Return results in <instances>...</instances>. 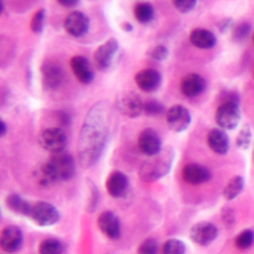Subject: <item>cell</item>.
I'll return each instance as SVG.
<instances>
[{"instance_id":"44dd1931","label":"cell","mask_w":254,"mask_h":254,"mask_svg":"<svg viewBox=\"0 0 254 254\" xmlns=\"http://www.w3.org/2000/svg\"><path fill=\"white\" fill-rule=\"evenodd\" d=\"M207 144L209 148L218 155H224L229 149V139L221 129H211L207 134Z\"/></svg>"},{"instance_id":"e0dca14e","label":"cell","mask_w":254,"mask_h":254,"mask_svg":"<svg viewBox=\"0 0 254 254\" xmlns=\"http://www.w3.org/2000/svg\"><path fill=\"white\" fill-rule=\"evenodd\" d=\"M162 81L161 73L154 68H145L138 71L135 75V82L137 86L145 91L151 92L156 90Z\"/></svg>"},{"instance_id":"e575fe53","label":"cell","mask_w":254,"mask_h":254,"mask_svg":"<svg viewBox=\"0 0 254 254\" xmlns=\"http://www.w3.org/2000/svg\"><path fill=\"white\" fill-rule=\"evenodd\" d=\"M221 218L226 227H231L235 223L234 211L229 207H223L221 209Z\"/></svg>"},{"instance_id":"8fae6325","label":"cell","mask_w":254,"mask_h":254,"mask_svg":"<svg viewBox=\"0 0 254 254\" xmlns=\"http://www.w3.org/2000/svg\"><path fill=\"white\" fill-rule=\"evenodd\" d=\"M64 30L72 37L79 38L84 36L89 29V19L81 11L70 12L64 22Z\"/></svg>"},{"instance_id":"5bb4252c","label":"cell","mask_w":254,"mask_h":254,"mask_svg":"<svg viewBox=\"0 0 254 254\" xmlns=\"http://www.w3.org/2000/svg\"><path fill=\"white\" fill-rule=\"evenodd\" d=\"M105 188L109 195L113 197H122L128 191V177L120 171H114L108 175L105 182Z\"/></svg>"},{"instance_id":"3957f363","label":"cell","mask_w":254,"mask_h":254,"mask_svg":"<svg viewBox=\"0 0 254 254\" xmlns=\"http://www.w3.org/2000/svg\"><path fill=\"white\" fill-rule=\"evenodd\" d=\"M45 163L58 182L67 181L74 175L75 163L72 156L67 153L61 152L58 154H52L50 159Z\"/></svg>"},{"instance_id":"f546056e","label":"cell","mask_w":254,"mask_h":254,"mask_svg":"<svg viewBox=\"0 0 254 254\" xmlns=\"http://www.w3.org/2000/svg\"><path fill=\"white\" fill-rule=\"evenodd\" d=\"M45 19H46V10L45 9H39L35 12L31 19V30L35 34H41L44 30L45 26Z\"/></svg>"},{"instance_id":"f35d334b","label":"cell","mask_w":254,"mask_h":254,"mask_svg":"<svg viewBox=\"0 0 254 254\" xmlns=\"http://www.w3.org/2000/svg\"><path fill=\"white\" fill-rule=\"evenodd\" d=\"M122 29L125 32H131L133 30V26L130 23H123L122 24Z\"/></svg>"},{"instance_id":"4dcf8cb0","label":"cell","mask_w":254,"mask_h":254,"mask_svg":"<svg viewBox=\"0 0 254 254\" xmlns=\"http://www.w3.org/2000/svg\"><path fill=\"white\" fill-rule=\"evenodd\" d=\"M147 56L156 61H164L169 57V50L164 45H157L147 51Z\"/></svg>"},{"instance_id":"f1b7e54d","label":"cell","mask_w":254,"mask_h":254,"mask_svg":"<svg viewBox=\"0 0 254 254\" xmlns=\"http://www.w3.org/2000/svg\"><path fill=\"white\" fill-rule=\"evenodd\" d=\"M254 242V232L251 229L241 231L235 238V245L241 250L248 249Z\"/></svg>"},{"instance_id":"4316f807","label":"cell","mask_w":254,"mask_h":254,"mask_svg":"<svg viewBox=\"0 0 254 254\" xmlns=\"http://www.w3.org/2000/svg\"><path fill=\"white\" fill-rule=\"evenodd\" d=\"M186 245L179 239H169L162 247L161 254H185Z\"/></svg>"},{"instance_id":"1f68e13d","label":"cell","mask_w":254,"mask_h":254,"mask_svg":"<svg viewBox=\"0 0 254 254\" xmlns=\"http://www.w3.org/2000/svg\"><path fill=\"white\" fill-rule=\"evenodd\" d=\"M158 244L155 239L147 238L138 247L137 254H157Z\"/></svg>"},{"instance_id":"603a6c76","label":"cell","mask_w":254,"mask_h":254,"mask_svg":"<svg viewBox=\"0 0 254 254\" xmlns=\"http://www.w3.org/2000/svg\"><path fill=\"white\" fill-rule=\"evenodd\" d=\"M5 202H6L7 207L11 211L21 214V215L28 216L30 207H31V203L29 201H27L26 199H24L19 194L12 193V194L8 195L5 199Z\"/></svg>"},{"instance_id":"8992f818","label":"cell","mask_w":254,"mask_h":254,"mask_svg":"<svg viewBox=\"0 0 254 254\" xmlns=\"http://www.w3.org/2000/svg\"><path fill=\"white\" fill-rule=\"evenodd\" d=\"M39 143L46 151L52 154H58L64 152L67 138L65 132L61 128H47L40 133Z\"/></svg>"},{"instance_id":"6da1fadb","label":"cell","mask_w":254,"mask_h":254,"mask_svg":"<svg viewBox=\"0 0 254 254\" xmlns=\"http://www.w3.org/2000/svg\"><path fill=\"white\" fill-rule=\"evenodd\" d=\"M109 106L95 103L84 119L78 139V157L84 168L93 166L100 158L109 133Z\"/></svg>"},{"instance_id":"7402d4cb","label":"cell","mask_w":254,"mask_h":254,"mask_svg":"<svg viewBox=\"0 0 254 254\" xmlns=\"http://www.w3.org/2000/svg\"><path fill=\"white\" fill-rule=\"evenodd\" d=\"M190 41L196 48L211 49L216 43V38L209 30L196 28L190 32Z\"/></svg>"},{"instance_id":"30bf717a","label":"cell","mask_w":254,"mask_h":254,"mask_svg":"<svg viewBox=\"0 0 254 254\" xmlns=\"http://www.w3.org/2000/svg\"><path fill=\"white\" fill-rule=\"evenodd\" d=\"M218 234L217 227L207 221L197 222L191 226L190 230V239L197 245L206 246L210 244Z\"/></svg>"},{"instance_id":"d590c367","label":"cell","mask_w":254,"mask_h":254,"mask_svg":"<svg viewBox=\"0 0 254 254\" xmlns=\"http://www.w3.org/2000/svg\"><path fill=\"white\" fill-rule=\"evenodd\" d=\"M249 29H250L249 26H248L247 24H245V23L239 25V26L235 29V31H234V37H235L236 39H238V40L243 39V38L248 34Z\"/></svg>"},{"instance_id":"8d00e7d4","label":"cell","mask_w":254,"mask_h":254,"mask_svg":"<svg viewBox=\"0 0 254 254\" xmlns=\"http://www.w3.org/2000/svg\"><path fill=\"white\" fill-rule=\"evenodd\" d=\"M79 2L75 1V0H67V1H59V4H61L64 7H67V8H72L75 7Z\"/></svg>"},{"instance_id":"ffe728a7","label":"cell","mask_w":254,"mask_h":254,"mask_svg":"<svg viewBox=\"0 0 254 254\" xmlns=\"http://www.w3.org/2000/svg\"><path fill=\"white\" fill-rule=\"evenodd\" d=\"M63 73L61 67L53 63L42 66V81L47 89H56L62 82Z\"/></svg>"},{"instance_id":"2e32d148","label":"cell","mask_w":254,"mask_h":254,"mask_svg":"<svg viewBox=\"0 0 254 254\" xmlns=\"http://www.w3.org/2000/svg\"><path fill=\"white\" fill-rule=\"evenodd\" d=\"M206 88L205 79L198 73H188L182 78L181 91L187 97H195Z\"/></svg>"},{"instance_id":"7a4b0ae2","label":"cell","mask_w":254,"mask_h":254,"mask_svg":"<svg viewBox=\"0 0 254 254\" xmlns=\"http://www.w3.org/2000/svg\"><path fill=\"white\" fill-rule=\"evenodd\" d=\"M175 158V152L173 148L167 147L162 149V151L150 157L146 160L139 169V178L145 183L155 182L170 172Z\"/></svg>"},{"instance_id":"ab89813d","label":"cell","mask_w":254,"mask_h":254,"mask_svg":"<svg viewBox=\"0 0 254 254\" xmlns=\"http://www.w3.org/2000/svg\"><path fill=\"white\" fill-rule=\"evenodd\" d=\"M253 41H254V35H253Z\"/></svg>"},{"instance_id":"7c38bea8","label":"cell","mask_w":254,"mask_h":254,"mask_svg":"<svg viewBox=\"0 0 254 254\" xmlns=\"http://www.w3.org/2000/svg\"><path fill=\"white\" fill-rule=\"evenodd\" d=\"M138 146L140 151L149 157L155 156L162 151L161 138L158 133L151 128H146L140 132Z\"/></svg>"},{"instance_id":"52a82bcc","label":"cell","mask_w":254,"mask_h":254,"mask_svg":"<svg viewBox=\"0 0 254 254\" xmlns=\"http://www.w3.org/2000/svg\"><path fill=\"white\" fill-rule=\"evenodd\" d=\"M115 106L124 116L135 118L143 112L144 102L137 93L133 91H123L116 96Z\"/></svg>"},{"instance_id":"74e56055","label":"cell","mask_w":254,"mask_h":254,"mask_svg":"<svg viewBox=\"0 0 254 254\" xmlns=\"http://www.w3.org/2000/svg\"><path fill=\"white\" fill-rule=\"evenodd\" d=\"M6 131H7V125L3 120H1V122H0V134H1V136H4Z\"/></svg>"},{"instance_id":"83f0119b","label":"cell","mask_w":254,"mask_h":254,"mask_svg":"<svg viewBox=\"0 0 254 254\" xmlns=\"http://www.w3.org/2000/svg\"><path fill=\"white\" fill-rule=\"evenodd\" d=\"M252 141V131L249 124H244L236 137V145L242 150L249 148Z\"/></svg>"},{"instance_id":"d6986e66","label":"cell","mask_w":254,"mask_h":254,"mask_svg":"<svg viewBox=\"0 0 254 254\" xmlns=\"http://www.w3.org/2000/svg\"><path fill=\"white\" fill-rule=\"evenodd\" d=\"M71 70L78 81L83 84H88L93 80V70L89 64V62L83 56H74L69 62Z\"/></svg>"},{"instance_id":"277c9868","label":"cell","mask_w":254,"mask_h":254,"mask_svg":"<svg viewBox=\"0 0 254 254\" xmlns=\"http://www.w3.org/2000/svg\"><path fill=\"white\" fill-rule=\"evenodd\" d=\"M241 112L237 101L234 98H229L221 103L215 112L216 124L226 130L234 129L240 122Z\"/></svg>"},{"instance_id":"484cf974","label":"cell","mask_w":254,"mask_h":254,"mask_svg":"<svg viewBox=\"0 0 254 254\" xmlns=\"http://www.w3.org/2000/svg\"><path fill=\"white\" fill-rule=\"evenodd\" d=\"M64 250L63 243L56 238L44 239L39 245V254H62Z\"/></svg>"},{"instance_id":"836d02e7","label":"cell","mask_w":254,"mask_h":254,"mask_svg":"<svg viewBox=\"0 0 254 254\" xmlns=\"http://www.w3.org/2000/svg\"><path fill=\"white\" fill-rule=\"evenodd\" d=\"M173 5L179 12L189 13L195 7L196 1H194V0H177V1H173Z\"/></svg>"},{"instance_id":"cb8c5ba5","label":"cell","mask_w":254,"mask_h":254,"mask_svg":"<svg viewBox=\"0 0 254 254\" xmlns=\"http://www.w3.org/2000/svg\"><path fill=\"white\" fill-rule=\"evenodd\" d=\"M133 14L139 23L147 24L153 20L155 10L152 4L148 2H139L134 6Z\"/></svg>"},{"instance_id":"ba28073f","label":"cell","mask_w":254,"mask_h":254,"mask_svg":"<svg viewBox=\"0 0 254 254\" xmlns=\"http://www.w3.org/2000/svg\"><path fill=\"white\" fill-rule=\"evenodd\" d=\"M119 50V45L116 39L110 38L105 43L100 45L93 55L94 64L97 69L101 71L107 70L114 60L116 53Z\"/></svg>"},{"instance_id":"d6a6232c","label":"cell","mask_w":254,"mask_h":254,"mask_svg":"<svg viewBox=\"0 0 254 254\" xmlns=\"http://www.w3.org/2000/svg\"><path fill=\"white\" fill-rule=\"evenodd\" d=\"M164 111V106L162 103L156 100H149L144 102V107H143V113L149 116H154L161 114Z\"/></svg>"},{"instance_id":"ac0fdd59","label":"cell","mask_w":254,"mask_h":254,"mask_svg":"<svg viewBox=\"0 0 254 254\" xmlns=\"http://www.w3.org/2000/svg\"><path fill=\"white\" fill-rule=\"evenodd\" d=\"M182 177L184 181L190 185H200L210 180L211 173L204 166L192 163L184 167Z\"/></svg>"},{"instance_id":"9c48e42d","label":"cell","mask_w":254,"mask_h":254,"mask_svg":"<svg viewBox=\"0 0 254 254\" xmlns=\"http://www.w3.org/2000/svg\"><path fill=\"white\" fill-rule=\"evenodd\" d=\"M166 122L170 130L180 133L188 129L191 122V116L185 106L174 105L167 111Z\"/></svg>"},{"instance_id":"4fadbf2b","label":"cell","mask_w":254,"mask_h":254,"mask_svg":"<svg viewBox=\"0 0 254 254\" xmlns=\"http://www.w3.org/2000/svg\"><path fill=\"white\" fill-rule=\"evenodd\" d=\"M23 243L22 230L16 225H8L3 228L0 235V246L7 253L17 252Z\"/></svg>"},{"instance_id":"9a60e30c","label":"cell","mask_w":254,"mask_h":254,"mask_svg":"<svg viewBox=\"0 0 254 254\" xmlns=\"http://www.w3.org/2000/svg\"><path fill=\"white\" fill-rule=\"evenodd\" d=\"M97 225L100 231L109 239H117L120 235L121 225L119 218L111 211H103L97 218Z\"/></svg>"},{"instance_id":"d4e9b609","label":"cell","mask_w":254,"mask_h":254,"mask_svg":"<svg viewBox=\"0 0 254 254\" xmlns=\"http://www.w3.org/2000/svg\"><path fill=\"white\" fill-rule=\"evenodd\" d=\"M244 188V180L240 176L233 177L223 189L222 194L226 200H232L238 196Z\"/></svg>"},{"instance_id":"5b68a950","label":"cell","mask_w":254,"mask_h":254,"mask_svg":"<svg viewBox=\"0 0 254 254\" xmlns=\"http://www.w3.org/2000/svg\"><path fill=\"white\" fill-rule=\"evenodd\" d=\"M28 217L39 226H51L60 220V212L50 202L36 201L31 203Z\"/></svg>"}]
</instances>
